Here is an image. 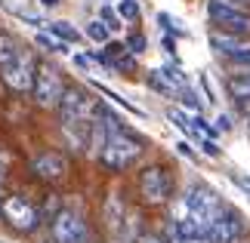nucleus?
<instances>
[{
    "mask_svg": "<svg viewBox=\"0 0 250 243\" xmlns=\"http://www.w3.org/2000/svg\"><path fill=\"white\" fill-rule=\"evenodd\" d=\"M164 46H167V53H170V56H173V53H176V43H173V40H170V37H164Z\"/></svg>",
    "mask_w": 250,
    "mask_h": 243,
    "instance_id": "nucleus-31",
    "label": "nucleus"
},
{
    "mask_svg": "<svg viewBox=\"0 0 250 243\" xmlns=\"http://www.w3.org/2000/svg\"><path fill=\"white\" fill-rule=\"evenodd\" d=\"M229 95L241 105V102H250V71H241L235 77H229Z\"/></svg>",
    "mask_w": 250,
    "mask_h": 243,
    "instance_id": "nucleus-13",
    "label": "nucleus"
},
{
    "mask_svg": "<svg viewBox=\"0 0 250 243\" xmlns=\"http://www.w3.org/2000/svg\"><path fill=\"white\" fill-rule=\"evenodd\" d=\"M19 56V43H16V37L13 34H6V31H0V68H6L9 62H13Z\"/></svg>",
    "mask_w": 250,
    "mask_h": 243,
    "instance_id": "nucleus-15",
    "label": "nucleus"
},
{
    "mask_svg": "<svg viewBox=\"0 0 250 243\" xmlns=\"http://www.w3.org/2000/svg\"><path fill=\"white\" fill-rule=\"evenodd\" d=\"M31 172L43 182H59V179H65V172H68V160H65L59 151H43L31 160Z\"/></svg>",
    "mask_w": 250,
    "mask_h": 243,
    "instance_id": "nucleus-11",
    "label": "nucleus"
},
{
    "mask_svg": "<svg viewBox=\"0 0 250 243\" xmlns=\"http://www.w3.org/2000/svg\"><path fill=\"white\" fill-rule=\"evenodd\" d=\"M108 25H105L102 22V19H93V22L90 25H86V37H90V40L93 43H108Z\"/></svg>",
    "mask_w": 250,
    "mask_h": 243,
    "instance_id": "nucleus-19",
    "label": "nucleus"
},
{
    "mask_svg": "<svg viewBox=\"0 0 250 243\" xmlns=\"http://www.w3.org/2000/svg\"><path fill=\"white\" fill-rule=\"evenodd\" d=\"M241 234H244V219H241V212H235V209H223L207 228L210 243H235Z\"/></svg>",
    "mask_w": 250,
    "mask_h": 243,
    "instance_id": "nucleus-10",
    "label": "nucleus"
},
{
    "mask_svg": "<svg viewBox=\"0 0 250 243\" xmlns=\"http://www.w3.org/2000/svg\"><path fill=\"white\" fill-rule=\"evenodd\" d=\"M223 209L226 206H223V200H219V194L213 188H207V185H188L186 194L176 200L173 219L191 222V225H198L201 231H207L210 222H213Z\"/></svg>",
    "mask_w": 250,
    "mask_h": 243,
    "instance_id": "nucleus-1",
    "label": "nucleus"
},
{
    "mask_svg": "<svg viewBox=\"0 0 250 243\" xmlns=\"http://www.w3.org/2000/svg\"><path fill=\"white\" fill-rule=\"evenodd\" d=\"M46 31H50L53 37H59L62 43H68V46L81 40V31H78L71 22H50V25H46Z\"/></svg>",
    "mask_w": 250,
    "mask_h": 243,
    "instance_id": "nucleus-14",
    "label": "nucleus"
},
{
    "mask_svg": "<svg viewBox=\"0 0 250 243\" xmlns=\"http://www.w3.org/2000/svg\"><path fill=\"white\" fill-rule=\"evenodd\" d=\"M3 71V83L9 86L13 93H31L34 86V74H37V59L28 50H19V56L6 68H0Z\"/></svg>",
    "mask_w": 250,
    "mask_h": 243,
    "instance_id": "nucleus-9",
    "label": "nucleus"
},
{
    "mask_svg": "<svg viewBox=\"0 0 250 243\" xmlns=\"http://www.w3.org/2000/svg\"><path fill=\"white\" fill-rule=\"evenodd\" d=\"M0 216H3V222H9L16 231H22V234H31V231H37V225H41V212H37V206L31 200H25L22 194H9V197H3V209H0Z\"/></svg>",
    "mask_w": 250,
    "mask_h": 243,
    "instance_id": "nucleus-5",
    "label": "nucleus"
},
{
    "mask_svg": "<svg viewBox=\"0 0 250 243\" xmlns=\"http://www.w3.org/2000/svg\"><path fill=\"white\" fill-rule=\"evenodd\" d=\"M139 157H142V142L130 130H124V126H111V130H108V139H105V148L99 154L102 167L121 172V169L133 167Z\"/></svg>",
    "mask_w": 250,
    "mask_h": 243,
    "instance_id": "nucleus-2",
    "label": "nucleus"
},
{
    "mask_svg": "<svg viewBox=\"0 0 250 243\" xmlns=\"http://www.w3.org/2000/svg\"><path fill=\"white\" fill-rule=\"evenodd\" d=\"M146 80H148L151 90L161 93V95H170V99H176V95H179V90H176V86H173V83H170V80H167V77L161 74V71H151V74L146 77Z\"/></svg>",
    "mask_w": 250,
    "mask_h": 243,
    "instance_id": "nucleus-16",
    "label": "nucleus"
},
{
    "mask_svg": "<svg viewBox=\"0 0 250 243\" xmlns=\"http://www.w3.org/2000/svg\"><path fill=\"white\" fill-rule=\"evenodd\" d=\"M65 93V83H62V74L56 71L53 65H37V74H34V86H31V99L41 105V108H56Z\"/></svg>",
    "mask_w": 250,
    "mask_h": 243,
    "instance_id": "nucleus-7",
    "label": "nucleus"
},
{
    "mask_svg": "<svg viewBox=\"0 0 250 243\" xmlns=\"http://www.w3.org/2000/svg\"><path fill=\"white\" fill-rule=\"evenodd\" d=\"M146 46H148V40H146V34H130V37H127V50H130L133 56L146 53Z\"/></svg>",
    "mask_w": 250,
    "mask_h": 243,
    "instance_id": "nucleus-25",
    "label": "nucleus"
},
{
    "mask_svg": "<svg viewBox=\"0 0 250 243\" xmlns=\"http://www.w3.org/2000/svg\"><path fill=\"white\" fill-rule=\"evenodd\" d=\"M50 234L56 243H93V231L83 222L81 212L74 209H59L56 219L50 222Z\"/></svg>",
    "mask_w": 250,
    "mask_h": 243,
    "instance_id": "nucleus-4",
    "label": "nucleus"
},
{
    "mask_svg": "<svg viewBox=\"0 0 250 243\" xmlns=\"http://www.w3.org/2000/svg\"><path fill=\"white\" fill-rule=\"evenodd\" d=\"M105 219H108V225H111V228H118L121 222H124V203H121L118 194H111L108 203H105Z\"/></svg>",
    "mask_w": 250,
    "mask_h": 243,
    "instance_id": "nucleus-18",
    "label": "nucleus"
},
{
    "mask_svg": "<svg viewBox=\"0 0 250 243\" xmlns=\"http://www.w3.org/2000/svg\"><path fill=\"white\" fill-rule=\"evenodd\" d=\"M176 151L182 154V157H188V160H195V151H191V145H188V142H179V145H176Z\"/></svg>",
    "mask_w": 250,
    "mask_h": 243,
    "instance_id": "nucleus-29",
    "label": "nucleus"
},
{
    "mask_svg": "<svg viewBox=\"0 0 250 243\" xmlns=\"http://www.w3.org/2000/svg\"><path fill=\"white\" fill-rule=\"evenodd\" d=\"M207 16L216 25V31L226 34H250V13H244L241 6L229 3V0H207Z\"/></svg>",
    "mask_w": 250,
    "mask_h": 243,
    "instance_id": "nucleus-3",
    "label": "nucleus"
},
{
    "mask_svg": "<svg viewBox=\"0 0 250 243\" xmlns=\"http://www.w3.org/2000/svg\"><path fill=\"white\" fill-rule=\"evenodd\" d=\"M0 185H3V172H0Z\"/></svg>",
    "mask_w": 250,
    "mask_h": 243,
    "instance_id": "nucleus-34",
    "label": "nucleus"
},
{
    "mask_svg": "<svg viewBox=\"0 0 250 243\" xmlns=\"http://www.w3.org/2000/svg\"><path fill=\"white\" fill-rule=\"evenodd\" d=\"M96 90H99L102 95H108V99H111L114 105H121V108H124V111H130V114H136V117H146V114H142V108H136V105H130L127 99H121V95H118V93H111V90H108V86H96Z\"/></svg>",
    "mask_w": 250,
    "mask_h": 243,
    "instance_id": "nucleus-21",
    "label": "nucleus"
},
{
    "mask_svg": "<svg viewBox=\"0 0 250 243\" xmlns=\"http://www.w3.org/2000/svg\"><path fill=\"white\" fill-rule=\"evenodd\" d=\"M34 43L41 46V50H46V53H68V43H62L59 37H53L50 31H41L34 37Z\"/></svg>",
    "mask_w": 250,
    "mask_h": 243,
    "instance_id": "nucleus-17",
    "label": "nucleus"
},
{
    "mask_svg": "<svg viewBox=\"0 0 250 243\" xmlns=\"http://www.w3.org/2000/svg\"><path fill=\"white\" fill-rule=\"evenodd\" d=\"M136 243H167V240L161 237V234H139Z\"/></svg>",
    "mask_w": 250,
    "mask_h": 243,
    "instance_id": "nucleus-28",
    "label": "nucleus"
},
{
    "mask_svg": "<svg viewBox=\"0 0 250 243\" xmlns=\"http://www.w3.org/2000/svg\"><path fill=\"white\" fill-rule=\"evenodd\" d=\"M43 6H59V0H41Z\"/></svg>",
    "mask_w": 250,
    "mask_h": 243,
    "instance_id": "nucleus-32",
    "label": "nucleus"
},
{
    "mask_svg": "<svg viewBox=\"0 0 250 243\" xmlns=\"http://www.w3.org/2000/svg\"><path fill=\"white\" fill-rule=\"evenodd\" d=\"M139 194L148 206H161V203L170 200L173 194V182H170V172L164 167H146L139 172Z\"/></svg>",
    "mask_w": 250,
    "mask_h": 243,
    "instance_id": "nucleus-8",
    "label": "nucleus"
},
{
    "mask_svg": "<svg viewBox=\"0 0 250 243\" xmlns=\"http://www.w3.org/2000/svg\"><path fill=\"white\" fill-rule=\"evenodd\" d=\"M201 151H204L207 157H219V145L213 139H204V142H201Z\"/></svg>",
    "mask_w": 250,
    "mask_h": 243,
    "instance_id": "nucleus-27",
    "label": "nucleus"
},
{
    "mask_svg": "<svg viewBox=\"0 0 250 243\" xmlns=\"http://www.w3.org/2000/svg\"><path fill=\"white\" fill-rule=\"evenodd\" d=\"M167 117H170L173 123H176V126H179V130L186 132V135H195V126H191V117H188L186 111H179V108H170V111H167Z\"/></svg>",
    "mask_w": 250,
    "mask_h": 243,
    "instance_id": "nucleus-20",
    "label": "nucleus"
},
{
    "mask_svg": "<svg viewBox=\"0 0 250 243\" xmlns=\"http://www.w3.org/2000/svg\"><path fill=\"white\" fill-rule=\"evenodd\" d=\"M99 19L108 25V31H118V28H124V25H121V16L114 13L111 6H102V9H99Z\"/></svg>",
    "mask_w": 250,
    "mask_h": 243,
    "instance_id": "nucleus-23",
    "label": "nucleus"
},
{
    "mask_svg": "<svg viewBox=\"0 0 250 243\" xmlns=\"http://www.w3.org/2000/svg\"><path fill=\"white\" fill-rule=\"evenodd\" d=\"M37 212H41V219H50V222H53L56 212H59V197H56V194H50V197H46V203H43Z\"/></svg>",
    "mask_w": 250,
    "mask_h": 243,
    "instance_id": "nucleus-24",
    "label": "nucleus"
},
{
    "mask_svg": "<svg viewBox=\"0 0 250 243\" xmlns=\"http://www.w3.org/2000/svg\"><path fill=\"white\" fill-rule=\"evenodd\" d=\"M210 46L219 53V56H226L229 62L235 59V56H241L250 50V40H244L241 34H226V31H213L210 34Z\"/></svg>",
    "mask_w": 250,
    "mask_h": 243,
    "instance_id": "nucleus-12",
    "label": "nucleus"
},
{
    "mask_svg": "<svg viewBox=\"0 0 250 243\" xmlns=\"http://www.w3.org/2000/svg\"><path fill=\"white\" fill-rule=\"evenodd\" d=\"M59 120L62 123H74V120H86L90 123L96 117V111H99V102L90 99L83 90H78V86H65L62 99H59Z\"/></svg>",
    "mask_w": 250,
    "mask_h": 243,
    "instance_id": "nucleus-6",
    "label": "nucleus"
},
{
    "mask_svg": "<svg viewBox=\"0 0 250 243\" xmlns=\"http://www.w3.org/2000/svg\"><path fill=\"white\" fill-rule=\"evenodd\" d=\"M118 16H121V19H127V22H136V19H139V6H136V0H121V3H118Z\"/></svg>",
    "mask_w": 250,
    "mask_h": 243,
    "instance_id": "nucleus-22",
    "label": "nucleus"
},
{
    "mask_svg": "<svg viewBox=\"0 0 250 243\" xmlns=\"http://www.w3.org/2000/svg\"><path fill=\"white\" fill-rule=\"evenodd\" d=\"M74 65H78L81 71H86V68H90V59H86V53H81V56H74Z\"/></svg>",
    "mask_w": 250,
    "mask_h": 243,
    "instance_id": "nucleus-30",
    "label": "nucleus"
},
{
    "mask_svg": "<svg viewBox=\"0 0 250 243\" xmlns=\"http://www.w3.org/2000/svg\"><path fill=\"white\" fill-rule=\"evenodd\" d=\"M229 179H232L238 188H244V191L250 194V176H244V172H229Z\"/></svg>",
    "mask_w": 250,
    "mask_h": 243,
    "instance_id": "nucleus-26",
    "label": "nucleus"
},
{
    "mask_svg": "<svg viewBox=\"0 0 250 243\" xmlns=\"http://www.w3.org/2000/svg\"><path fill=\"white\" fill-rule=\"evenodd\" d=\"M0 209H3V191H0Z\"/></svg>",
    "mask_w": 250,
    "mask_h": 243,
    "instance_id": "nucleus-33",
    "label": "nucleus"
}]
</instances>
